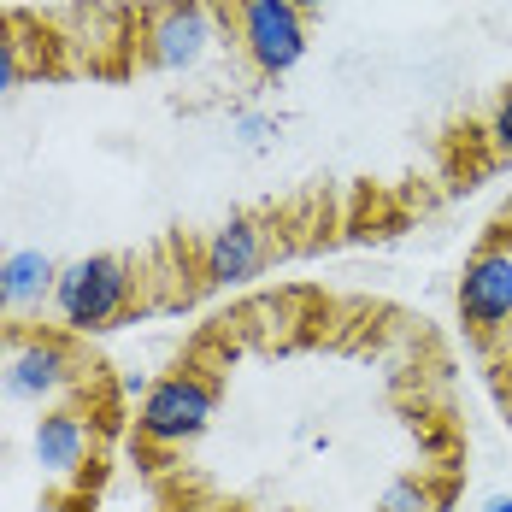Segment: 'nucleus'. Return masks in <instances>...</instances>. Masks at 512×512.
<instances>
[{"mask_svg":"<svg viewBox=\"0 0 512 512\" xmlns=\"http://www.w3.org/2000/svg\"><path fill=\"white\" fill-rule=\"evenodd\" d=\"M489 142H495V148L512 159V89L495 101V112H489Z\"/></svg>","mask_w":512,"mask_h":512,"instance_id":"ddd939ff","label":"nucleus"},{"mask_svg":"<svg viewBox=\"0 0 512 512\" xmlns=\"http://www.w3.org/2000/svg\"><path fill=\"white\" fill-rule=\"evenodd\" d=\"M218 48V12L206 0H165L142 18V59L154 71H195Z\"/></svg>","mask_w":512,"mask_h":512,"instance_id":"7ed1b4c3","label":"nucleus"},{"mask_svg":"<svg viewBox=\"0 0 512 512\" xmlns=\"http://www.w3.org/2000/svg\"><path fill=\"white\" fill-rule=\"evenodd\" d=\"M30 460H36V471L53 477V483L77 477L83 460H89V424L71 407H48L36 418V430H30Z\"/></svg>","mask_w":512,"mask_h":512,"instance_id":"6e6552de","label":"nucleus"},{"mask_svg":"<svg viewBox=\"0 0 512 512\" xmlns=\"http://www.w3.org/2000/svg\"><path fill=\"white\" fill-rule=\"evenodd\" d=\"M377 512H436V495H430L424 477H395V483L383 489Z\"/></svg>","mask_w":512,"mask_h":512,"instance_id":"9d476101","label":"nucleus"},{"mask_svg":"<svg viewBox=\"0 0 512 512\" xmlns=\"http://www.w3.org/2000/svg\"><path fill=\"white\" fill-rule=\"evenodd\" d=\"M265 259H271L265 230H259L254 218H230V224H218V230L206 236L201 277L212 289H236V283H254L259 271H265Z\"/></svg>","mask_w":512,"mask_h":512,"instance_id":"423d86ee","label":"nucleus"},{"mask_svg":"<svg viewBox=\"0 0 512 512\" xmlns=\"http://www.w3.org/2000/svg\"><path fill=\"white\" fill-rule=\"evenodd\" d=\"M53 283H59V265H53L42 248H12V254H0V312L30 318V312L53 307Z\"/></svg>","mask_w":512,"mask_h":512,"instance_id":"1a4fd4ad","label":"nucleus"},{"mask_svg":"<svg viewBox=\"0 0 512 512\" xmlns=\"http://www.w3.org/2000/svg\"><path fill=\"white\" fill-rule=\"evenodd\" d=\"M230 136H242L248 148H259V142L277 136V118H265V112H236V118H230Z\"/></svg>","mask_w":512,"mask_h":512,"instance_id":"f8f14e48","label":"nucleus"},{"mask_svg":"<svg viewBox=\"0 0 512 512\" xmlns=\"http://www.w3.org/2000/svg\"><path fill=\"white\" fill-rule=\"evenodd\" d=\"M483 512H512V495H495V501H483Z\"/></svg>","mask_w":512,"mask_h":512,"instance_id":"4468645a","label":"nucleus"},{"mask_svg":"<svg viewBox=\"0 0 512 512\" xmlns=\"http://www.w3.org/2000/svg\"><path fill=\"white\" fill-rule=\"evenodd\" d=\"M65 383H71V354L59 342H42V336L24 342V348H12L6 365H0V389L18 407H48Z\"/></svg>","mask_w":512,"mask_h":512,"instance_id":"0eeeda50","label":"nucleus"},{"mask_svg":"<svg viewBox=\"0 0 512 512\" xmlns=\"http://www.w3.org/2000/svg\"><path fill=\"white\" fill-rule=\"evenodd\" d=\"M212 412H218L212 383L195 377V371H177V377L148 383V395H142V407H136V430H142V442H154V448H183V442H195L206 424H212Z\"/></svg>","mask_w":512,"mask_h":512,"instance_id":"20e7f679","label":"nucleus"},{"mask_svg":"<svg viewBox=\"0 0 512 512\" xmlns=\"http://www.w3.org/2000/svg\"><path fill=\"white\" fill-rule=\"evenodd\" d=\"M130 289H136L130 259L83 254V259H71V265H59L53 312H59V324H65V330H106L118 312L130 307Z\"/></svg>","mask_w":512,"mask_h":512,"instance_id":"f257e3e1","label":"nucleus"},{"mask_svg":"<svg viewBox=\"0 0 512 512\" xmlns=\"http://www.w3.org/2000/svg\"><path fill=\"white\" fill-rule=\"evenodd\" d=\"M295 6H301V12H324V6H330V0H295Z\"/></svg>","mask_w":512,"mask_h":512,"instance_id":"2eb2a0df","label":"nucleus"},{"mask_svg":"<svg viewBox=\"0 0 512 512\" xmlns=\"http://www.w3.org/2000/svg\"><path fill=\"white\" fill-rule=\"evenodd\" d=\"M236 6V42L248 65L265 77H289L307 59V12L295 0H230Z\"/></svg>","mask_w":512,"mask_h":512,"instance_id":"f03ea898","label":"nucleus"},{"mask_svg":"<svg viewBox=\"0 0 512 512\" xmlns=\"http://www.w3.org/2000/svg\"><path fill=\"white\" fill-rule=\"evenodd\" d=\"M460 318L471 330L512 324V248H477L460 271Z\"/></svg>","mask_w":512,"mask_h":512,"instance_id":"39448f33","label":"nucleus"},{"mask_svg":"<svg viewBox=\"0 0 512 512\" xmlns=\"http://www.w3.org/2000/svg\"><path fill=\"white\" fill-rule=\"evenodd\" d=\"M24 83V42H18V30L0 18V95H12Z\"/></svg>","mask_w":512,"mask_h":512,"instance_id":"9b49d317","label":"nucleus"}]
</instances>
